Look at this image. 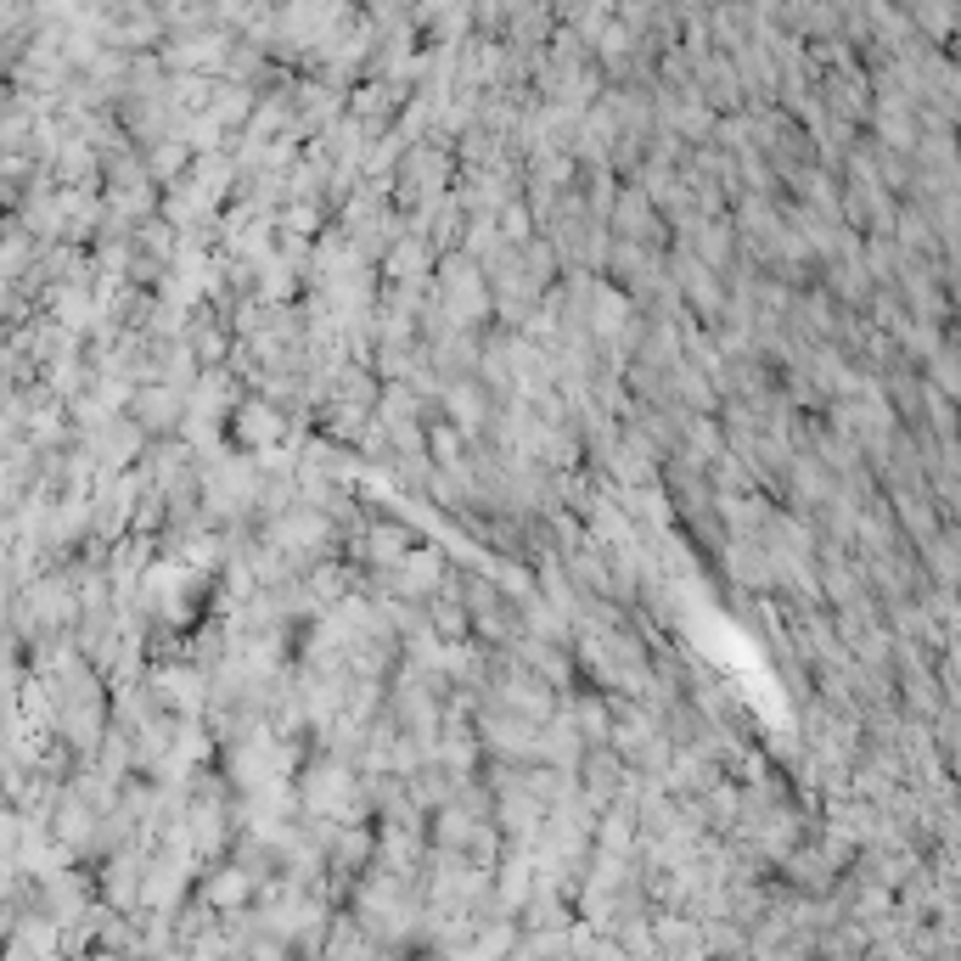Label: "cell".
Listing matches in <instances>:
<instances>
[{"label": "cell", "instance_id": "6da1fadb", "mask_svg": "<svg viewBox=\"0 0 961 961\" xmlns=\"http://www.w3.org/2000/svg\"><path fill=\"white\" fill-rule=\"evenodd\" d=\"M237 434H242L248 445H276V439H282V422H276L271 405H242V411H237Z\"/></svg>", "mask_w": 961, "mask_h": 961}]
</instances>
